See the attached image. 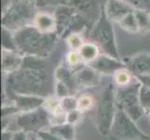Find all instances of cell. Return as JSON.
Wrapping results in <instances>:
<instances>
[{
    "label": "cell",
    "mask_w": 150,
    "mask_h": 140,
    "mask_svg": "<svg viewBox=\"0 0 150 140\" xmlns=\"http://www.w3.org/2000/svg\"><path fill=\"white\" fill-rule=\"evenodd\" d=\"M38 58L25 56L23 66L5 75L4 96L8 99L14 95H32L48 97L52 95L51 79L46 66Z\"/></svg>",
    "instance_id": "6da1fadb"
},
{
    "label": "cell",
    "mask_w": 150,
    "mask_h": 140,
    "mask_svg": "<svg viewBox=\"0 0 150 140\" xmlns=\"http://www.w3.org/2000/svg\"><path fill=\"white\" fill-rule=\"evenodd\" d=\"M12 38L16 50L24 56L38 59L47 58L59 38L55 32L45 33L31 24L14 32Z\"/></svg>",
    "instance_id": "7a4b0ae2"
},
{
    "label": "cell",
    "mask_w": 150,
    "mask_h": 140,
    "mask_svg": "<svg viewBox=\"0 0 150 140\" xmlns=\"http://www.w3.org/2000/svg\"><path fill=\"white\" fill-rule=\"evenodd\" d=\"M37 5L34 0H10L4 8L1 24L6 31H16L30 25L37 16Z\"/></svg>",
    "instance_id": "3957f363"
},
{
    "label": "cell",
    "mask_w": 150,
    "mask_h": 140,
    "mask_svg": "<svg viewBox=\"0 0 150 140\" xmlns=\"http://www.w3.org/2000/svg\"><path fill=\"white\" fill-rule=\"evenodd\" d=\"M117 108L116 88L113 83H108L101 92L95 114L97 130L103 136L110 134Z\"/></svg>",
    "instance_id": "277c9868"
},
{
    "label": "cell",
    "mask_w": 150,
    "mask_h": 140,
    "mask_svg": "<svg viewBox=\"0 0 150 140\" xmlns=\"http://www.w3.org/2000/svg\"><path fill=\"white\" fill-rule=\"evenodd\" d=\"M89 38L91 42L99 47V49L103 50L105 54L121 60L117 50L112 22L106 17L103 7H101V15L99 19H97L91 29Z\"/></svg>",
    "instance_id": "5b68a950"
},
{
    "label": "cell",
    "mask_w": 150,
    "mask_h": 140,
    "mask_svg": "<svg viewBox=\"0 0 150 140\" xmlns=\"http://www.w3.org/2000/svg\"><path fill=\"white\" fill-rule=\"evenodd\" d=\"M140 86V81L134 77L133 81L128 86L116 88L117 107L136 122L140 121L146 113L139 101Z\"/></svg>",
    "instance_id": "8992f818"
},
{
    "label": "cell",
    "mask_w": 150,
    "mask_h": 140,
    "mask_svg": "<svg viewBox=\"0 0 150 140\" xmlns=\"http://www.w3.org/2000/svg\"><path fill=\"white\" fill-rule=\"evenodd\" d=\"M110 136L120 140H139L149 137L136 125V122H134L120 107L117 108L114 119Z\"/></svg>",
    "instance_id": "52a82bcc"
},
{
    "label": "cell",
    "mask_w": 150,
    "mask_h": 140,
    "mask_svg": "<svg viewBox=\"0 0 150 140\" xmlns=\"http://www.w3.org/2000/svg\"><path fill=\"white\" fill-rule=\"evenodd\" d=\"M16 126L18 130L25 133L38 134L51 126L50 115L43 107L33 111L20 113L16 116Z\"/></svg>",
    "instance_id": "ba28073f"
},
{
    "label": "cell",
    "mask_w": 150,
    "mask_h": 140,
    "mask_svg": "<svg viewBox=\"0 0 150 140\" xmlns=\"http://www.w3.org/2000/svg\"><path fill=\"white\" fill-rule=\"evenodd\" d=\"M76 13V10L70 5H62L56 8L53 15L56 22L55 33L59 38L63 37L65 38Z\"/></svg>",
    "instance_id": "9c48e42d"
},
{
    "label": "cell",
    "mask_w": 150,
    "mask_h": 140,
    "mask_svg": "<svg viewBox=\"0 0 150 140\" xmlns=\"http://www.w3.org/2000/svg\"><path fill=\"white\" fill-rule=\"evenodd\" d=\"M103 8L106 17L112 23H117L135 9V7L126 0H106Z\"/></svg>",
    "instance_id": "30bf717a"
},
{
    "label": "cell",
    "mask_w": 150,
    "mask_h": 140,
    "mask_svg": "<svg viewBox=\"0 0 150 140\" xmlns=\"http://www.w3.org/2000/svg\"><path fill=\"white\" fill-rule=\"evenodd\" d=\"M89 65L100 74L105 75H114L117 71L126 67L124 61L116 59L105 53L100 54L93 62L89 64Z\"/></svg>",
    "instance_id": "8fae6325"
},
{
    "label": "cell",
    "mask_w": 150,
    "mask_h": 140,
    "mask_svg": "<svg viewBox=\"0 0 150 140\" xmlns=\"http://www.w3.org/2000/svg\"><path fill=\"white\" fill-rule=\"evenodd\" d=\"M73 72L77 88H95L100 84L101 74L90 65H82Z\"/></svg>",
    "instance_id": "7c38bea8"
},
{
    "label": "cell",
    "mask_w": 150,
    "mask_h": 140,
    "mask_svg": "<svg viewBox=\"0 0 150 140\" xmlns=\"http://www.w3.org/2000/svg\"><path fill=\"white\" fill-rule=\"evenodd\" d=\"M46 97L32 95H14L8 98L16 107L20 113L29 112L42 107L44 106Z\"/></svg>",
    "instance_id": "4fadbf2b"
},
{
    "label": "cell",
    "mask_w": 150,
    "mask_h": 140,
    "mask_svg": "<svg viewBox=\"0 0 150 140\" xmlns=\"http://www.w3.org/2000/svg\"><path fill=\"white\" fill-rule=\"evenodd\" d=\"M124 63L134 77L150 75V53H136L124 60Z\"/></svg>",
    "instance_id": "5bb4252c"
},
{
    "label": "cell",
    "mask_w": 150,
    "mask_h": 140,
    "mask_svg": "<svg viewBox=\"0 0 150 140\" xmlns=\"http://www.w3.org/2000/svg\"><path fill=\"white\" fill-rule=\"evenodd\" d=\"M25 56L18 50L2 48V72L5 74L12 73L23 66Z\"/></svg>",
    "instance_id": "9a60e30c"
},
{
    "label": "cell",
    "mask_w": 150,
    "mask_h": 140,
    "mask_svg": "<svg viewBox=\"0 0 150 140\" xmlns=\"http://www.w3.org/2000/svg\"><path fill=\"white\" fill-rule=\"evenodd\" d=\"M70 6L73 7L77 13L84 16L91 23L100 17L101 9L99 10V3L97 0H70Z\"/></svg>",
    "instance_id": "2e32d148"
},
{
    "label": "cell",
    "mask_w": 150,
    "mask_h": 140,
    "mask_svg": "<svg viewBox=\"0 0 150 140\" xmlns=\"http://www.w3.org/2000/svg\"><path fill=\"white\" fill-rule=\"evenodd\" d=\"M54 77L56 80L62 81L69 88L71 95H75L77 91V86L74 80V72L69 69L68 65H60L54 72Z\"/></svg>",
    "instance_id": "e0dca14e"
},
{
    "label": "cell",
    "mask_w": 150,
    "mask_h": 140,
    "mask_svg": "<svg viewBox=\"0 0 150 140\" xmlns=\"http://www.w3.org/2000/svg\"><path fill=\"white\" fill-rule=\"evenodd\" d=\"M35 26L45 33H54L56 30V22L54 15L47 12H38L35 18Z\"/></svg>",
    "instance_id": "ac0fdd59"
},
{
    "label": "cell",
    "mask_w": 150,
    "mask_h": 140,
    "mask_svg": "<svg viewBox=\"0 0 150 140\" xmlns=\"http://www.w3.org/2000/svg\"><path fill=\"white\" fill-rule=\"evenodd\" d=\"M99 47L93 42H85L79 50V53L81 57L82 61L86 64H91L99 56Z\"/></svg>",
    "instance_id": "d6986e66"
},
{
    "label": "cell",
    "mask_w": 150,
    "mask_h": 140,
    "mask_svg": "<svg viewBox=\"0 0 150 140\" xmlns=\"http://www.w3.org/2000/svg\"><path fill=\"white\" fill-rule=\"evenodd\" d=\"M50 129L64 140H75L76 138V127L67 122L51 125Z\"/></svg>",
    "instance_id": "ffe728a7"
},
{
    "label": "cell",
    "mask_w": 150,
    "mask_h": 140,
    "mask_svg": "<svg viewBox=\"0 0 150 140\" xmlns=\"http://www.w3.org/2000/svg\"><path fill=\"white\" fill-rule=\"evenodd\" d=\"M135 16L140 33H147L150 31V12L143 9H135Z\"/></svg>",
    "instance_id": "44dd1931"
},
{
    "label": "cell",
    "mask_w": 150,
    "mask_h": 140,
    "mask_svg": "<svg viewBox=\"0 0 150 140\" xmlns=\"http://www.w3.org/2000/svg\"><path fill=\"white\" fill-rule=\"evenodd\" d=\"M134 77L130 70L127 67L125 68H121L118 71H117L115 74L113 75L114 82L117 85V87H125L131 84L134 80Z\"/></svg>",
    "instance_id": "7402d4cb"
},
{
    "label": "cell",
    "mask_w": 150,
    "mask_h": 140,
    "mask_svg": "<svg viewBox=\"0 0 150 140\" xmlns=\"http://www.w3.org/2000/svg\"><path fill=\"white\" fill-rule=\"evenodd\" d=\"M134 11H135V9H134ZM134 11L128 14L126 17H124L120 22L118 23V24L120 25L122 29L126 30L127 32H130V33L139 32L138 23H137V20H136V16Z\"/></svg>",
    "instance_id": "603a6c76"
},
{
    "label": "cell",
    "mask_w": 150,
    "mask_h": 140,
    "mask_svg": "<svg viewBox=\"0 0 150 140\" xmlns=\"http://www.w3.org/2000/svg\"><path fill=\"white\" fill-rule=\"evenodd\" d=\"M94 99L90 95H83L77 98V110L81 113L91 110L94 106Z\"/></svg>",
    "instance_id": "cb8c5ba5"
},
{
    "label": "cell",
    "mask_w": 150,
    "mask_h": 140,
    "mask_svg": "<svg viewBox=\"0 0 150 140\" xmlns=\"http://www.w3.org/2000/svg\"><path fill=\"white\" fill-rule=\"evenodd\" d=\"M139 101L146 113L150 111V89L141 84L139 89Z\"/></svg>",
    "instance_id": "d4e9b609"
},
{
    "label": "cell",
    "mask_w": 150,
    "mask_h": 140,
    "mask_svg": "<svg viewBox=\"0 0 150 140\" xmlns=\"http://www.w3.org/2000/svg\"><path fill=\"white\" fill-rule=\"evenodd\" d=\"M65 41L67 46L69 47L71 50H76L79 51V49L84 45V39L79 33H74L69 35L68 37L65 38Z\"/></svg>",
    "instance_id": "484cf974"
},
{
    "label": "cell",
    "mask_w": 150,
    "mask_h": 140,
    "mask_svg": "<svg viewBox=\"0 0 150 140\" xmlns=\"http://www.w3.org/2000/svg\"><path fill=\"white\" fill-rule=\"evenodd\" d=\"M61 107L64 113H68L77 109V98L75 95H68L61 99Z\"/></svg>",
    "instance_id": "4316f807"
},
{
    "label": "cell",
    "mask_w": 150,
    "mask_h": 140,
    "mask_svg": "<svg viewBox=\"0 0 150 140\" xmlns=\"http://www.w3.org/2000/svg\"><path fill=\"white\" fill-rule=\"evenodd\" d=\"M82 59L79 53V51L76 50H70L66 55V65L69 67H74L75 70L81 67Z\"/></svg>",
    "instance_id": "83f0119b"
},
{
    "label": "cell",
    "mask_w": 150,
    "mask_h": 140,
    "mask_svg": "<svg viewBox=\"0 0 150 140\" xmlns=\"http://www.w3.org/2000/svg\"><path fill=\"white\" fill-rule=\"evenodd\" d=\"M54 95L62 99V98H64L65 96L71 95V92L69 90V88L64 83H63L62 81L56 80L54 84Z\"/></svg>",
    "instance_id": "f1b7e54d"
},
{
    "label": "cell",
    "mask_w": 150,
    "mask_h": 140,
    "mask_svg": "<svg viewBox=\"0 0 150 140\" xmlns=\"http://www.w3.org/2000/svg\"><path fill=\"white\" fill-rule=\"evenodd\" d=\"M37 7L41 9L45 7H59L62 5H69L70 0H34Z\"/></svg>",
    "instance_id": "f546056e"
},
{
    "label": "cell",
    "mask_w": 150,
    "mask_h": 140,
    "mask_svg": "<svg viewBox=\"0 0 150 140\" xmlns=\"http://www.w3.org/2000/svg\"><path fill=\"white\" fill-rule=\"evenodd\" d=\"M20 114L18 108L11 103L10 105H3L1 109V117L3 119H11L13 116H17Z\"/></svg>",
    "instance_id": "4dcf8cb0"
},
{
    "label": "cell",
    "mask_w": 150,
    "mask_h": 140,
    "mask_svg": "<svg viewBox=\"0 0 150 140\" xmlns=\"http://www.w3.org/2000/svg\"><path fill=\"white\" fill-rule=\"evenodd\" d=\"M81 112L79 110H74L65 114V122L72 124V125L76 126L81 120Z\"/></svg>",
    "instance_id": "1f68e13d"
},
{
    "label": "cell",
    "mask_w": 150,
    "mask_h": 140,
    "mask_svg": "<svg viewBox=\"0 0 150 140\" xmlns=\"http://www.w3.org/2000/svg\"><path fill=\"white\" fill-rule=\"evenodd\" d=\"M37 134H38V136L42 140H64L57 134H55L54 132L51 131L50 128L46 129V130L40 131Z\"/></svg>",
    "instance_id": "d6a6232c"
},
{
    "label": "cell",
    "mask_w": 150,
    "mask_h": 140,
    "mask_svg": "<svg viewBox=\"0 0 150 140\" xmlns=\"http://www.w3.org/2000/svg\"><path fill=\"white\" fill-rule=\"evenodd\" d=\"M11 140H27V133L24 131L18 130L17 132L12 133Z\"/></svg>",
    "instance_id": "836d02e7"
},
{
    "label": "cell",
    "mask_w": 150,
    "mask_h": 140,
    "mask_svg": "<svg viewBox=\"0 0 150 140\" xmlns=\"http://www.w3.org/2000/svg\"><path fill=\"white\" fill-rule=\"evenodd\" d=\"M136 79L140 81V83L148 87L150 89V75L147 76H140V77H135Z\"/></svg>",
    "instance_id": "e575fe53"
},
{
    "label": "cell",
    "mask_w": 150,
    "mask_h": 140,
    "mask_svg": "<svg viewBox=\"0 0 150 140\" xmlns=\"http://www.w3.org/2000/svg\"><path fill=\"white\" fill-rule=\"evenodd\" d=\"M11 136H12V133L11 132L5 131V132H2L1 139L2 140H11Z\"/></svg>",
    "instance_id": "d590c367"
},
{
    "label": "cell",
    "mask_w": 150,
    "mask_h": 140,
    "mask_svg": "<svg viewBox=\"0 0 150 140\" xmlns=\"http://www.w3.org/2000/svg\"><path fill=\"white\" fill-rule=\"evenodd\" d=\"M126 1H128L129 3H131L132 6H136V5L138 6V5H140V4L147 2L148 0H126Z\"/></svg>",
    "instance_id": "8d00e7d4"
},
{
    "label": "cell",
    "mask_w": 150,
    "mask_h": 140,
    "mask_svg": "<svg viewBox=\"0 0 150 140\" xmlns=\"http://www.w3.org/2000/svg\"><path fill=\"white\" fill-rule=\"evenodd\" d=\"M33 140H42V139H40V138H39V137L38 136V138H34Z\"/></svg>",
    "instance_id": "74e56055"
},
{
    "label": "cell",
    "mask_w": 150,
    "mask_h": 140,
    "mask_svg": "<svg viewBox=\"0 0 150 140\" xmlns=\"http://www.w3.org/2000/svg\"><path fill=\"white\" fill-rule=\"evenodd\" d=\"M148 116H149V120H150V111L148 112Z\"/></svg>",
    "instance_id": "f35d334b"
}]
</instances>
